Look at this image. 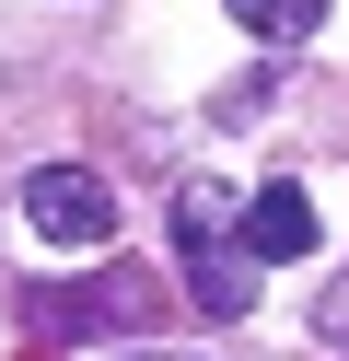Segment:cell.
<instances>
[{
    "label": "cell",
    "instance_id": "3957f363",
    "mask_svg": "<svg viewBox=\"0 0 349 361\" xmlns=\"http://www.w3.org/2000/svg\"><path fill=\"white\" fill-rule=\"evenodd\" d=\"M23 221H35L47 245H105V233H116V198H105V175H93V164H35Z\"/></svg>",
    "mask_w": 349,
    "mask_h": 361
},
{
    "label": "cell",
    "instance_id": "277c9868",
    "mask_svg": "<svg viewBox=\"0 0 349 361\" xmlns=\"http://www.w3.org/2000/svg\"><path fill=\"white\" fill-rule=\"evenodd\" d=\"M233 233H245L256 268H291V257H314V198H302V187H256Z\"/></svg>",
    "mask_w": 349,
    "mask_h": 361
},
{
    "label": "cell",
    "instance_id": "7a4b0ae2",
    "mask_svg": "<svg viewBox=\"0 0 349 361\" xmlns=\"http://www.w3.org/2000/svg\"><path fill=\"white\" fill-rule=\"evenodd\" d=\"M23 314H35L47 338H116V326H152V314H163V280H152V268H105V280H47V291H23Z\"/></svg>",
    "mask_w": 349,
    "mask_h": 361
},
{
    "label": "cell",
    "instance_id": "6da1fadb",
    "mask_svg": "<svg viewBox=\"0 0 349 361\" xmlns=\"http://www.w3.org/2000/svg\"><path fill=\"white\" fill-rule=\"evenodd\" d=\"M233 221H245V198H233V187H209V175H198V187H175V257H186V303H198V314H221V326L256 303V257H245V233H233Z\"/></svg>",
    "mask_w": 349,
    "mask_h": 361
},
{
    "label": "cell",
    "instance_id": "5b68a950",
    "mask_svg": "<svg viewBox=\"0 0 349 361\" xmlns=\"http://www.w3.org/2000/svg\"><path fill=\"white\" fill-rule=\"evenodd\" d=\"M221 12L256 35V47H291V35H314V12H326V0H221Z\"/></svg>",
    "mask_w": 349,
    "mask_h": 361
}]
</instances>
